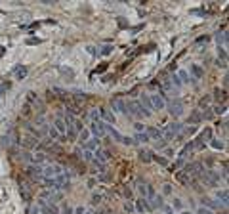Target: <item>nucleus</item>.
<instances>
[{
    "label": "nucleus",
    "mask_w": 229,
    "mask_h": 214,
    "mask_svg": "<svg viewBox=\"0 0 229 214\" xmlns=\"http://www.w3.org/2000/svg\"><path fill=\"white\" fill-rule=\"evenodd\" d=\"M73 212H74V214H84V208H82V207H78V208L73 210Z\"/></svg>",
    "instance_id": "nucleus-61"
},
{
    "label": "nucleus",
    "mask_w": 229,
    "mask_h": 214,
    "mask_svg": "<svg viewBox=\"0 0 229 214\" xmlns=\"http://www.w3.org/2000/svg\"><path fill=\"white\" fill-rule=\"evenodd\" d=\"M139 103L143 105V109H145L147 117H151V115H153V105H151V98H149V94H141V99H139Z\"/></svg>",
    "instance_id": "nucleus-14"
},
{
    "label": "nucleus",
    "mask_w": 229,
    "mask_h": 214,
    "mask_svg": "<svg viewBox=\"0 0 229 214\" xmlns=\"http://www.w3.org/2000/svg\"><path fill=\"white\" fill-rule=\"evenodd\" d=\"M48 138H50V140H52V142H59V140H61V136H59V134H57V132H56V130H53V128H52V126H50V128H48Z\"/></svg>",
    "instance_id": "nucleus-37"
},
{
    "label": "nucleus",
    "mask_w": 229,
    "mask_h": 214,
    "mask_svg": "<svg viewBox=\"0 0 229 214\" xmlns=\"http://www.w3.org/2000/svg\"><path fill=\"white\" fill-rule=\"evenodd\" d=\"M86 50H88V54H92V55H95V48H94V46H88V48H86Z\"/></svg>",
    "instance_id": "nucleus-59"
},
{
    "label": "nucleus",
    "mask_w": 229,
    "mask_h": 214,
    "mask_svg": "<svg viewBox=\"0 0 229 214\" xmlns=\"http://www.w3.org/2000/svg\"><path fill=\"white\" fill-rule=\"evenodd\" d=\"M218 58H220V59H218L220 63H225L227 65V52H225L223 46H218Z\"/></svg>",
    "instance_id": "nucleus-30"
},
{
    "label": "nucleus",
    "mask_w": 229,
    "mask_h": 214,
    "mask_svg": "<svg viewBox=\"0 0 229 214\" xmlns=\"http://www.w3.org/2000/svg\"><path fill=\"white\" fill-rule=\"evenodd\" d=\"M139 161H141V163H151V161H153V151L141 149V151H139Z\"/></svg>",
    "instance_id": "nucleus-24"
},
{
    "label": "nucleus",
    "mask_w": 229,
    "mask_h": 214,
    "mask_svg": "<svg viewBox=\"0 0 229 214\" xmlns=\"http://www.w3.org/2000/svg\"><path fill=\"white\" fill-rule=\"evenodd\" d=\"M183 207H185V205H183V201H181V199L176 197V199L172 201V208H174V210H183Z\"/></svg>",
    "instance_id": "nucleus-39"
},
{
    "label": "nucleus",
    "mask_w": 229,
    "mask_h": 214,
    "mask_svg": "<svg viewBox=\"0 0 229 214\" xmlns=\"http://www.w3.org/2000/svg\"><path fill=\"white\" fill-rule=\"evenodd\" d=\"M212 109V113H214V117L218 115V117H220V115H225L227 113V103H218V105H214V107H210Z\"/></svg>",
    "instance_id": "nucleus-23"
},
{
    "label": "nucleus",
    "mask_w": 229,
    "mask_h": 214,
    "mask_svg": "<svg viewBox=\"0 0 229 214\" xmlns=\"http://www.w3.org/2000/svg\"><path fill=\"white\" fill-rule=\"evenodd\" d=\"M124 210H126V212H134V210H136V208H134V203H132V201H126V203H124Z\"/></svg>",
    "instance_id": "nucleus-46"
},
{
    "label": "nucleus",
    "mask_w": 229,
    "mask_h": 214,
    "mask_svg": "<svg viewBox=\"0 0 229 214\" xmlns=\"http://www.w3.org/2000/svg\"><path fill=\"white\" fill-rule=\"evenodd\" d=\"M164 109L168 111L174 119H180V117L183 115V101H181L180 98H178V99H168Z\"/></svg>",
    "instance_id": "nucleus-1"
},
{
    "label": "nucleus",
    "mask_w": 229,
    "mask_h": 214,
    "mask_svg": "<svg viewBox=\"0 0 229 214\" xmlns=\"http://www.w3.org/2000/svg\"><path fill=\"white\" fill-rule=\"evenodd\" d=\"M23 128H25L27 132H31V136L35 138V140H40V138H42V132H40L38 128H35L31 122H23Z\"/></svg>",
    "instance_id": "nucleus-20"
},
{
    "label": "nucleus",
    "mask_w": 229,
    "mask_h": 214,
    "mask_svg": "<svg viewBox=\"0 0 229 214\" xmlns=\"http://www.w3.org/2000/svg\"><path fill=\"white\" fill-rule=\"evenodd\" d=\"M113 52H115V46H111V44H105V46H101V50H100L101 55H109V54H113Z\"/></svg>",
    "instance_id": "nucleus-38"
},
{
    "label": "nucleus",
    "mask_w": 229,
    "mask_h": 214,
    "mask_svg": "<svg viewBox=\"0 0 229 214\" xmlns=\"http://www.w3.org/2000/svg\"><path fill=\"white\" fill-rule=\"evenodd\" d=\"M88 187H90V189L95 187V180H90V182H88Z\"/></svg>",
    "instance_id": "nucleus-63"
},
{
    "label": "nucleus",
    "mask_w": 229,
    "mask_h": 214,
    "mask_svg": "<svg viewBox=\"0 0 229 214\" xmlns=\"http://www.w3.org/2000/svg\"><path fill=\"white\" fill-rule=\"evenodd\" d=\"M162 208H164V210H166V214H176V212H174V210H172V207H164V205H162Z\"/></svg>",
    "instance_id": "nucleus-57"
},
{
    "label": "nucleus",
    "mask_w": 229,
    "mask_h": 214,
    "mask_svg": "<svg viewBox=\"0 0 229 214\" xmlns=\"http://www.w3.org/2000/svg\"><path fill=\"white\" fill-rule=\"evenodd\" d=\"M134 130H136V134H139V132H145V124L141 120H136L134 122Z\"/></svg>",
    "instance_id": "nucleus-41"
},
{
    "label": "nucleus",
    "mask_w": 229,
    "mask_h": 214,
    "mask_svg": "<svg viewBox=\"0 0 229 214\" xmlns=\"http://www.w3.org/2000/svg\"><path fill=\"white\" fill-rule=\"evenodd\" d=\"M181 214H191V212H187V210H183V212H181Z\"/></svg>",
    "instance_id": "nucleus-64"
},
{
    "label": "nucleus",
    "mask_w": 229,
    "mask_h": 214,
    "mask_svg": "<svg viewBox=\"0 0 229 214\" xmlns=\"http://www.w3.org/2000/svg\"><path fill=\"white\" fill-rule=\"evenodd\" d=\"M21 145H25L27 149H32V147H36V142H35V138H31V136H27V138H23V142H19Z\"/></svg>",
    "instance_id": "nucleus-29"
},
{
    "label": "nucleus",
    "mask_w": 229,
    "mask_h": 214,
    "mask_svg": "<svg viewBox=\"0 0 229 214\" xmlns=\"http://www.w3.org/2000/svg\"><path fill=\"white\" fill-rule=\"evenodd\" d=\"M216 40H218V46H227V33L225 31H220V33H218V35H216Z\"/></svg>",
    "instance_id": "nucleus-25"
},
{
    "label": "nucleus",
    "mask_w": 229,
    "mask_h": 214,
    "mask_svg": "<svg viewBox=\"0 0 229 214\" xmlns=\"http://www.w3.org/2000/svg\"><path fill=\"white\" fill-rule=\"evenodd\" d=\"M176 75H178V78H180V81H181V84H191V82H193V84H197V82H195V81H193V78L189 76V73H187V69H180V71H178Z\"/></svg>",
    "instance_id": "nucleus-17"
},
{
    "label": "nucleus",
    "mask_w": 229,
    "mask_h": 214,
    "mask_svg": "<svg viewBox=\"0 0 229 214\" xmlns=\"http://www.w3.org/2000/svg\"><path fill=\"white\" fill-rule=\"evenodd\" d=\"M162 191H164V195H172V186L164 184V189H162Z\"/></svg>",
    "instance_id": "nucleus-53"
},
{
    "label": "nucleus",
    "mask_w": 229,
    "mask_h": 214,
    "mask_svg": "<svg viewBox=\"0 0 229 214\" xmlns=\"http://www.w3.org/2000/svg\"><path fill=\"white\" fill-rule=\"evenodd\" d=\"M88 132L92 134V136L95 138V140H101V138H105L107 136V132H105V122H88Z\"/></svg>",
    "instance_id": "nucleus-4"
},
{
    "label": "nucleus",
    "mask_w": 229,
    "mask_h": 214,
    "mask_svg": "<svg viewBox=\"0 0 229 214\" xmlns=\"http://www.w3.org/2000/svg\"><path fill=\"white\" fill-rule=\"evenodd\" d=\"M132 195H134L132 189H130V187H124V197H126L128 201H132Z\"/></svg>",
    "instance_id": "nucleus-47"
},
{
    "label": "nucleus",
    "mask_w": 229,
    "mask_h": 214,
    "mask_svg": "<svg viewBox=\"0 0 229 214\" xmlns=\"http://www.w3.org/2000/svg\"><path fill=\"white\" fill-rule=\"evenodd\" d=\"M208 40H210V37H208V35H204V37H199V38L195 40V42H197V44H201V42H208Z\"/></svg>",
    "instance_id": "nucleus-52"
},
{
    "label": "nucleus",
    "mask_w": 229,
    "mask_h": 214,
    "mask_svg": "<svg viewBox=\"0 0 229 214\" xmlns=\"http://www.w3.org/2000/svg\"><path fill=\"white\" fill-rule=\"evenodd\" d=\"M97 113H100V120H101V122H105V124H109V126H113V124H115L117 117H115V113H113L111 109H107V107H100V109H97Z\"/></svg>",
    "instance_id": "nucleus-5"
},
{
    "label": "nucleus",
    "mask_w": 229,
    "mask_h": 214,
    "mask_svg": "<svg viewBox=\"0 0 229 214\" xmlns=\"http://www.w3.org/2000/svg\"><path fill=\"white\" fill-rule=\"evenodd\" d=\"M63 212H65V214H73V208H71V207H65Z\"/></svg>",
    "instance_id": "nucleus-60"
},
{
    "label": "nucleus",
    "mask_w": 229,
    "mask_h": 214,
    "mask_svg": "<svg viewBox=\"0 0 229 214\" xmlns=\"http://www.w3.org/2000/svg\"><path fill=\"white\" fill-rule=\"evenodd\" d=\"M53 130H56L59 136H65V132H67V126H65V122L61 120V117H57L56 120H53V126H52Z\"/></svg>",
    "instance_id": "nucleus-16"
},
{
    "label": "nucleus",
    "mask_w": 229,
    "mask_h": 214,
    "mask_svg": "<svg viewBox=\"0 0 229 214\" xmlns=\"http://www.w3.org/2000/svg\"><path fill=\"white\" fill-rule=\"evenodd\" d=\"M73 128H74V132L78 134V132H82L84 130V120H80V119H74V122H73Z\"/></svg>",
    "instance_id": "nucleus-36"
},
{
    "label": "nucleus",
    "mask_w": 229,
    "mask_h": 214,
    "mask_svg": "<svg viewBox=\"0 0 229 214\" xmlns=\"http://www.w3.org/2000/svg\"><path fill=\"white\" fill-rule=\"evenodd\" d=\"M204 111H201V115H202V120H210L214 119V113H212V109L210 107H202Z\"/></svg>",
    "instance_id": "nucleus-33"
},
{
    "label": "nucleus",
    "mask_w": 229,
    "mask_h": 214,
    "mask_svg": "<svg viewBox=\"0 0 229 214\" xmlns=\"http://www.w3.org/2000/svg\"><path fill=\"white\" fill-rule=\"evenodd\" d=\"M38 207H40L42 214H59V208L53 205V203H46V201L38 199Z\"/></svg>",
    "instance_id": "nucleus-8"
},
{
    "label": "nucleus",
    "mask_w": 229,
    "mask_h": 214,
    "mask_svg": "<svg viewBox=\"0 0 229 214\" xmlns=\"http://www.w3.org/2000/svg\"><path fill=\"white\" fill-rule=\"evenodd\" d=\"M201 207H204V208H208V210H216V208H220L222 205L218 201H214V199H210V197H202L201 199Z\"/></svg>",
    "instance_id": "nucleus-12"
},
{
    "label": "nucleus",
    "mask_w": 229,
    "mask_h": 214,
    "mask_svg": "<svg viewBox=\"0 0 229 214\" xmlns=\"http://www.w3.org/2000/svg\"><path fill=\"white\" fill-rule=\"evenodd\" d=\"M65 136L69 138L67 142H76V138H78V134H76V132H74V128L71 126V128H67V132H65Z\"/></svg>",
    "instance_id": "nucleus-34"
},
{
    "label": "nucleus",
    "mask_w": 229,
    "mask_h": 214,
    "mask_svg": "<svg viewBox=\"0 0 229 214\" xmlns=\"http://www.w3.org/2000/svg\"><path fill=\"white\" fill-rule=\"evenodd\" d=\"M170 82H172V86L176 88V90H180V88L183 86V84H181V81L178 78V75H176V73H172V75H170Z\"/></svg>",
    "instance_id": "nucleus-32"
},
{
    "label": "nucleus",
    "mask_w": 229,
    "mask_h": 214,
    "mask_svg": "<svg viewBox=\"0 0 229 214\" xmlns=\"http://www.w3.org/2000/svg\"><path fill=\"white\" fill-rule=\"evenodd\" d=\"M105 69H107V63H103V65H100V67H97V69L94 71V75H95V73H103Z\"/></svg>",
    "instance_id": "nucleus-55"
},
{
    "label": "nucleus",
    "mask_w": 229,
    "mask_h": 214,
    "mask_svg": "<svg viewBox=\"0 0 229 214\" xmlns=\"http://www.w3.org/2000/svg\"><path fill=\"white\" fill-rule=\"evenodd\" d=\"M164 155H166V159H172V157H176V151L172 147H164Z\"/></svg>",
    "instance_id": "nucleus-45"
},
{
    "label": "nucleus",
    "mask_w": 229,
    "mask_h": 214,
    "mask_svg": "<svg viewBox=\"0 0 229 214\" xmlns=\"http://www.w3.org/2000/svg\"><path fill=\"white\" fill-rule=\"evenodd\" d=\"M197 140H199L201 143H204V145H206V143H208V142L212 140V128H204V130L201 132V136H199Z\"/></svg>",
    "instance_id": "nucleus-22"
},
{
    "label": "nucleus",
    "mask_w": 229,
    "mask_h": 214,
    "mask_svg": "<svg viewBox=\"0 0 229 214\" xmlns=\"http://www.w3.org/2000/svg\"><path fill=\"white\" fill-rule=\"evenodd\" d=\"M92 203H94V205H101V203H103V195L94 193V195H92Z\"/></svg>",
    "instance_id": "nucleus-43"
},
{
    "label": "nucleus",
    "mask_w": 229,
    "mask_h": 214,
    "mask_svg": "<svg viewBox=\"0 0 229 214\" xmlns=\"http://www.w3.org/2000/svg\"><path fill=\"white\" fill-rule=\"evenodd\" d=\"M153 161L159 163L160 166H168V159H166V157H160V155H155V153H153Z\"/></svg>",
    "instance_id": "nucleus-35"
},
{
    "label": "nucleus",
    "mask_w": 229,
    "mask_h": 214,
    "mask_svg": "<svg viewBox=\"0 0 229 214\" xmlns=\"http://www.w3.org/2000/svg\"><path fill=\"white\" fill-rule=\"evenodd\" d=\"M27 73H29V67L27 65H15L14 69H12V75L17 78V81H23V78L27 76Z\"/></svg>",
    "instance_id": "nucleus-11"
},
{
    "label": "nucleus",
    "mask_w": 229,
    "mask_h": 214,
    "mask_svg": "<svg viewBox=\"0 0 229 214\" xmlns=\"http://www.w3.org/2000/svg\"><path fill=\"white\" fill-rule=\"evenodd\" d=\"M214 99L216 101H220V105H222V101H223V103H227V90L223 88H216L214 90Z\"/></svg>",
    "instance_id": "nucleus-19"
},
{
    "label": "nucleus",
    "mask_w": 229,
    "mask_h": 214,
    "mask_svg": "<svg viewBox=\"0 0 229 214\" xmlns=\"http://www.w3.org/2000/svg\"><path fill=\"white\" fill-rule=\"evenodd\" d=\"M134 140H136V143H147V142H151L149 136H147V132H139V134H136Z\"/></svg>",
    "instance_id": "nucleus-31"
},
{
    "label": "nucleus",
    "mask_w": 229,
    "mask_h": 214,
    "mask_svg": "<svg viewBox=\"0 0 229 214\" xmlns=\"http://www.w3.org/2000/svg\"><path fill=\"white\" fill-rule=\"evenodd\" d=\"M145 132H147L149 140H155V142H160V140H162V132H160V128H157V126H147Z\"/></svg>",
    "instance_id": "nucleus-13"
},
{
    "label": "nucleus",
    "mask_w": 229,
    "mask_h": 214,
    "mask_svg": "<svg viewBox=\"0 0 229 214\" xmlns=\"http://www.w3.org/2000/svg\"><path fill=\"white\" fill-rule=\"evenodd\" d=\"M187 122H189V124H201V122H202V115H201V109H195V111H191V115H189Z\"/></svg>",
    "instance_id": "nucleus-18"
},
{
    "label": "nucleus",
    "mask_w": 229,
    "mask_h": 214,
    "mask_svg": "<svg viewBox=\"0 0 229 214\" xmlns=\"http://www.w3.org/2000/svg\"><path fill=\"white\" fill-rule=\"evenodd\" d=\"M187 73H189V76L193 78L195 82H199L201 78L204 76V71H202V67H201V65H197V63H191V67L187 69Z\"/></svg>",
    "instance_id": "nucleus-9"
},
{
    "label": "nucleus",
    "mask_w": 229,
    "mask_h": 214,
    "mask_svg": "<svg viewBox=\"0 0 229 214\" xmlns=\"http://www.w3.org/2000/svg\"><path fill=\"white\" fill-rule=\"evenodd\" d=\"M97 147H101V143H100V140H95V138H90L88 142H84L80 145V149L82 151H88V153H94Z\"/></svg>",
    "instance_id": "nucleus-10"
},
{
    "label": "nucleus",
    "mask_w": 229,
    "mask_h": 214,
    "mask_svg": "<svg viewBox=\"0 0 229 214\" xmlns=\"http://www.w3.org/2000/svg\"><path fill=\"white\" fill-rule=\"evenodd\" d=\"M166 130L172 134V136L174 138H176L178 136V134L183 130V124H181V122H178V120H174V122H170V124H166Z\"/></svg>",
    "instance_id": "nucleus-15"
},
{
    "label": "nucleus",
    "mask_w": 229,
    "mask_h": 214,
    "mask_svg": "<svg viewBox=\"0 0 229 214\" xmlns=\"http://www.w3.org/2000/svg\"><path fill=\"white\" fill-rule=\"evenodd\" d=\"M111 107H113V113H122V115H128V111H126V99L122 98H113L111 99Z\"/></svg>",
    "instance_id": "nucleus-7"
},
{
    "label": "nucleus",
    "mask_w": 229,
    "mask_h": 214,
    "mask_svg": "<svg viewBox=\"0 0 229 214\" xmlns=\"http://www.w3.org/2000/svg\"><path fill=\"white\" fill-rule=\"evenodd\" d=\"M97 180H100V182H109V174L107 172H101L100 176H97Z\"/></svg>",
    "instance_id": "nucleus-50"
},
{
    "label": "nucleus",
    "mask_w": 229,
    "mask_h": 214,
    "mask_svg": "<svg viewBox=\"0 0 229 214\" xmlns=\"http://www.w3.org/2000/svg\"><path fill=\"white\" fill-rule=\"evenodd\" d=\"M208 103H210V98H208V96H204V98H201V101H199V107H201V109H202L204 105L208 107Z\"/></svg>",
    "instance_id": "nucleus-44"
},
{
    "label": "nucleus",
    "mask_w": 229,
    "mask_h": 214,
    "mask_svg": "<svg viewBox=\"0 0 229 214\" xmlns=\"http://www.w3.org/2000/svg\"><path fill=\"white\" fill-rule=\"evenodd\" d=\"M63 174V166L61 164H46L42 166V176L44 178H53V176H59Z\"/></svg>",
    "instance_id": "nucleus-6"
},
{
    "label": "nucleus",
    "mask_w": 229,
    "mask_h": 214,
    "mask_svg": "<svg viewBox=\"0 0 229 214\" xmlns=\"http://www.w3.org/2000/svg\"><path fill=\"white\" fill-rule=\"evenodd\" d=\"M218 199H220L222 203H220V205H223V207H227V199H229V193H227V189H220V191H218Z\"/></svg>",
    "instance_id": "nucleus-27"
},
{
    "label": "nucleus",
    "mask_w": 229,
    "mask_h": 214,
    "mask_svg": "<svg viewBox=\"0 0 229 214\" xmlns=\"http://www.w3.org/2000/svg\"><path fill=\"white\" fill-rule=\"evenodd\" d=\"M183 172L187 174L189 178H193V176H201V174L204 172V163H201V161L187 163V164H183Z\"/></svg>",
    "instance_id": "nucleus-2"
},
{
    "label": "nucleus",
    "mask_w": 229,
    "mask_h": 214,
    "mask_svg": "<svg viewBox=\"0 0 229 214\" xmlns=\"http://www.w3.org/2000/svg\"><path fill=\"white\" fill-rule=\"evenodd\" d=\"M151 98V105H153V111H162L166 107V101H168V96L162 92H157V94H153V96H149Z\"/></svg>",
    "instance_id": "nucleus-3"
},
{
    "label": "nucleus",
    "mask_w": 229,
    "mask_h": 214,
    "mask_svg": "<svg viewBox=\"0 0 229 214\" xmlns=\"http://www.w3.org/2000/svg\"><path fill=\"white\" fill-rule=\"evenodd\" d=\"M197 214H214V212L208 210V208H204V207H199V208H197Z\"/></svg>",
    "instance_id": "nucleus-48"
},
{
    "label": "nucleus",
    "mask_w": 229,
    "mask_h": 214,
    "mask_svg": "<svg viewBox=\"0 0 229 214\" xmlns=\"http://www.w3.org/2000/svg\"><path fill=\"white\" fill-rule=\"evenodd\" d=\"M134 208H136L138 212H145V210H151V207H149V203H147V199H143V197H139V199L136 201V205H134Z\"/></svg>",
    "instance_id": "nucleus-21"
},
{
    "label": "nucleus",
    "mask_w": 229,
    "mask_h": 214,
    "mask_svg": "<svg viewBox=\"0 0 229 214\" xmlns=\"http://www.w3.org/2000/svg\"><path fill=\"white\" fill-rule=\"evenodd\" d=\"M176 67H178V63H176V61H172V63L168 65V71H174V69H176Z\"/></svg>",
    "instance_id": "nucleus-58"
},
{
    "label": "nucleus",
    "mask_w": 229,
    "mask_h": 214,
    "mask_svg": "<svg viewBox=\"0 0 229 214\" xmlns=\"http://www.w3.org/2000/svg\"><path fill=\"white\" fill-rule=\"evenodd\" d=\"M90 138H92V134H90V132H88V128H84V130H82V132H78V138H76V140H78V143H80V145H82V143H84V142H88V140H90Z\"/></svg>",
    "instance_id": "nucleus-26"
},
{
    "label": "nucleus",
    "mask_w": 229,
    "mask_h": 214,
    "mask_svg": "<svg viewBox=\"0 0 229 214\" xmlns=\"http://www.w3.org/2000/svg\"><path fill=\"white\" fill-rule=\"evenodd\" d=\"M42 38H27V44H40Z\"/></svg>",
    "instance_id": "nucleus-54"
},
{
    "label": "nucleus",
    "mask_w": 229,
    "mask_h": 214,
    "mask_svg": "<svg viewBox=\"0 0 229 214\" xmlns=\"http://www.w3.org/2000/svg\"><path fill=\"white\" fill-rule=\"evenodd\" d=\"M88 117H90V122H100V113H97V109H92Z\"/></svg>",
    "instance_id": "nucleus-42"
},
{
    "label": "nucleus",
    "mask_w": 229,
    "mask_h": 214,
    "mask_svg": "<svg viewBox=\"0 0 229 214\" xmlns=\"http://www.w3.org/2000/svg\"><path fill=\"white\" fill-rule=\"evenodd\" d=\"M208 143L212 145V147H214V149H218V151H222V149L225 147V143H223V142H222L220 138H212V140H210Z\"/></svg>",
    "instance_id": "nucleus-28"
},
{
    "label": "nucleus",
    "mask_w": 229,
    "mask_h": 214,
    "mask_svg": "<svg viewBox=\"0 0 229 214\" xmlns=\"http://www.w3.org/2000/svg\"><path fill=\"white\" fill-rule=\"evenodd\" d=\"M21 113H23L25 117H29V115H31V105H29V103H25V105H23V111H21Z\"/></svg>",
    "instance_id": "nucleus-51"
},
{
    "label": "nucleus",
    "mask_w": 229,
    "mask_h": 214,
    "mask_svg": "<svg viewBox=\"0 0 229 214\" xmlns=\"http://www.w3.org/2000/svg\"><path fill=\"white\" fill-rule=\"evenodd\" d=\"M100 214H111V210L109 208H100Z\"/></svg>",
    "instance_id": "nucleus-62"
},
{
    "label": "nucleus",
    "mask_w": 229,
    "mask_h": 214,
    "mask_svg": "<svg viewBox=\"0 0 229 214\" xmlns=\"http://www.w3.org/2000/svg\"><path fill=\"white\" fill-rule=\"evenodd\" d=\"M36 99H38V94H36V92H32V90H31V92H27V103H29V105L35 103Z\"/></svg>",
    "instance_id": "nucleus-40"
},
{
    "label": "nucleus",
    "mask_w": 229,
    "mask_h": 214,
    "mask_svg": "<svg viewBox=\"0 0 229 214\" xmlns=\"http://www.w3.org/2000/svg\"><path fill=\"white\" fill-rule=\"evenodd\" d=\"M6 88L10 90V84H8V82H4V84H0V96H2V92H4V90H6Z\"/></svg>",
    "instance_id": "nucleus-56"
},
{
    "label": "nucleus",
    "mask_w": 229,
    "mask_h": 214,
    "mask_svg": "<svg viewBox=\"0 0 229 214\" xmlns=\"http://www.w3.org/2000/svg\"><path fill=\"white\" fill-rule=\"evenodd\" d=\"M180 166H183V159H178L176 163H174V164H172V170H178Z\"/></svg>",
    "instance_id": "nucleus-49"
}]
</instances>
